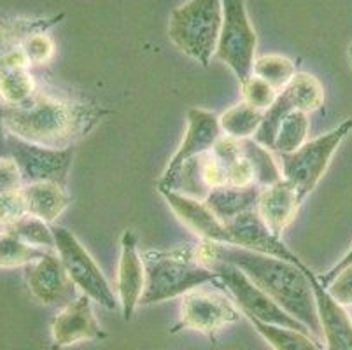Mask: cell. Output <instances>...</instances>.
Instances as JSON below:
<instances>
[{
  "label": "cell",
  "instance_id": "obj_13",
  "mask_svg": "<svg viewBox=\"0 0 352 350\" xmlns=\"http://www.w3.org/2000/svg\"><path fill=\"white\" fill-rule=\"evenodd\" d=\"M230 233L228 245L242 247V249L254 250L259 254L274 256V258L286 259V261L300 265L302 259L294 254L293 250L287 249L286 243L280 237H275L270 228L265 224L258 210H249L236 216L235 219L226 223Z\"/></svg>",
  "mask_w": 352,
  "mask_h": 350
},
{
  "label": "cell",
  "instance_id": "obj_20",
  "mask_svg": "<svg viewBox=\"0 0 352 350\" xmlns=\"http://www.w3.org/2000/svg\"><path fill=\"white\" fill-rule=\"evenodd\" d=\"M25 201L30 216L39 217L47 224L54 223L67 210L70 197L65 188L56 182H34L23 186Z\"/></svg>",
  "mask_w": 352,
  "mask_h": 350
},
{
  "label": "cell",
  "instance_id": "obj_28",
  "mask_svg": "<svg viewBox=\"0 0 352 350\" xmlns=\"http://www.w3.org/2000/svg\"><path fill=\"white\" fill-rule=\"evenodd\" d=\"M240 146H242V154L249 160L252 170H254L256 184L259 188H267V186L283 181V172L274 162L267 147L258 144L254 139L240 140Z\"/></svg>",
  "mask_w": 352,
  "mask_h": 350
},
{
  "label": "cell",
  "instance_id": "obj_8",
  "mask_svg": "<svg viewBox=\"0 0 352 350\" xmlns=\"http://www.w3.org/2000/svg\"><path fill=\"white\" fill-rule=\"evenodd\" d=\"M54 237V250L62 259L67 274L82 294L89 296L107 310H118L120 300L114 296L100 266L95 263L88 250L81 245L72 231L63 226H51Z\"/></svg>",
  "mask_w": 352,
  "mask_h": 350
},
{
  "label": "cell",
  "instance_id": "obj_22",
  "mask_svg": "<svg viewBox=\"0 0 352 350\" xmlns=\"http://www.w3.org/2000/svg\"><path fill=\"white\" fill-rule=\"evenodd\" d=\"M256 331L263 336L265 342L274 350H322L321 343L314 338L312 335L289 329V327L277 326V324H268L263 320H258L254 317H248Z\"/></svg>",
  "mask_w": 352,
  "mask_h": 350
},
{
  "label": "cell",
  "instance_id": "obj_10",
  "mask_svg": "<svg viewBox=\"0 0 352 350\" xmlns=\"http://www.w3.org/2000/svg\"><path fill=\"white\" fill-rule=\"evenodd\" d=\"M9 156L16 162L25 184L34 182H56L67 186L69 170L72 165L74 149H51L21 140L8 133Z\"/></svg>",
  "mask_w": 352,
  "mask_h": 350
},
{
  "label": "cell",
  "instance_id": "obj_40",
  "mask_svg": "<svg viewBox=\"0 0 352 350\" xmlns=\"http://www.w3.org/2000/svg\"><path fill=\"white\" fill-rule=\"evenodd\" d=\"M349 314H351V317H352V307H351V312H349Z\"/></svg>",
  "mask_w": 352,
  "mask_h": 350
},
{
  "label": "cell",
  "instance_id": "obj_16",
  "mask_svg": "<svg viewBox=\"0 0 352 350\" xmlns=\"http://www.w3.org/2000/svg\"><path fill=\"white\" fill-rule=\"evenodd\" d=\"M302 270L309 277L312 285L316 307H318L319 322H321L322 338H324L326 350H352V317L345 310L344 305L338 303L328 289L319 282L318 274L303 263Z\"/></svg>",
  "mask_w": 352,
  "mask_h": 350
},
{
  "label": "cell",
  "instance_id": "obj_11",
  "mask_svg": "<svg viewBox=\"0 0 352 350\" xmlns=\"http://www.w3.org/2000/svg\"><path fill=\"white\" fill-rule=\"evenodd\" d=\"M25 278L32 296L47 307L63 308L78 298V287L67 274L56 250H50L25 266Z\"/></svg>",
  "mask_w": 352,
  "mask_h": 350
},
{
  "label": "cell",
  "instance_id": "obj_6",
  "mask_svg": "<svg viewBox=\"0 0 352 350\" xmlns=\"http://www.w3.org/2000/svg\"><path fill=\"white\" fill-rule=\"evenodd\" d=\"M352 131V120H345L335 130L321 135L318 139L307 140L298 151L280 154L283 179L289 182L302 201L316 189L328 170L333 154L337 153L342 140Z\"/></svg>",
  "mask_w": 352,
  "mask_h": 350
},
{
  "label": "cell",
  "instance_id": "obj_3",
  "mask_svg": "<svg viewBox=\"0 0 352 350\" xmlns=\"http://www.w3.org/2000/svg\"><path fill=\"white\" fill-rule=\"evenodd\" d=\"M146 287L139 305H153L184 296L188 291L209 282L221 285L212 270L201 265L197 245H181L172 250L142 252Z\"/></svg>",
  "mask_w": 352,
  "mask_h": 350
},
{
  "label": "cell",
  "instance_id": "obj_7",
  "mask_svg": "<svg viewBox=\"0 0 352 350\" xmlns=\"http://www.w3.org/2000/svg\"><path fill=\"white\" fill-rule=\"evenodd\" d=\"M223 25L214 56L232 69L239 83L252 76L258 35L249 19L245 0H221Z\"/></svg>",
  "mask_w": 352,
  "mask_h": 350
},
{
  "label": "cell",
  "instance_id": "obj_31",
  "mask_svg": "<svg viewBox=\"0 0 352 350\" xmlns=\"http://www.w3.org/2000/svg\"><path fill=\"white\" fill-rule=\"evenodd\" d=\"M240 93L245 104L263 112L277 100V95H279L277 89L256 76H249L245 81L240 83Z\"/></svg>",
  "mask_w": 352,
  "mask_h": 350
},
{
  "label": "cell",
  "instance_id": "obj_29",
  "mask_svg": "<svg viewBox=\"0 0 352 350\" xmlns=\"http://www.w3.org/2000/svg\"><path fill=\"white\" fill-rule=\"evenodd\" d=\"M309 135V114L303 111H291L280 123L274 149L280 154H289L298 151L307 142Z\"/></svg>",
  "mask_w": 352,
  "mask_h": 350
},
{
  "label": "cell",
  "instance_id": "obj_4",
  "mask_svg": "<svg viewBox=\"0 0 352 350\" xmlns=\"http://www.w3.org/2000/svg\"><path fill=\"white\" fill-rule=\"evenodd\" d=\"M221 25V0H188L186 4L172 11L168 37L181 53L207 67L216 54Z\"/></svg>",
  "mask_w": 352,
  "mask_h": 350
},
{
  "label": "cell",
  "instance_id": "obj_35",
  "mask_svg": "<svg viewBox=\"0 0 352 350\" xmlns=\"http://www.w3.org/2000/svg\"><path fill=\"white\" fill-rule=\"evenodd\" d=\"M328 293L344 307H352V265L345 266L326 285Z\"/></svg>",
  "mask_w": 352,
  "mask_h": 350
},
{
  "label": "cell",
  "instance_id": "obj_2",
  "mask_svg": "<svg viewBox=\"0 0 352 350\" xmlns=\"http://www.w3.org/2000/svg\"><path fill=\"white\" fill-rule=\"evenodd\" d=\"M104 107L39 91L25 105L0 104V127L18 139L51 149H69L97 127Z\"/></svg>",
  "mask_w": 352,
  "mask_h": 350
},
{
  "label": "cell",
  "instance_id": "obj_19",
  "mask_svg": "<svg viewBox=\"0 0 352 350\" xmlns=\"http://www.w3.org/2000/svg\"><path fill=\"white\" fill-rule=\"evenodd\" d=\"M302 198L287 181H279L275 184L261 188L258 198V214L265 221L275 237L283 239V231L296 219Z\"/></svg>",
  "mask_w": 352,
  "mask_h": 350
},
{
  "label": "cell",
  "instance_id": "obj_24",
  "mask_svg": "<svg viewBox=\"0 0 352 350\" xmlns=\"http://www.w3.org/2000/svg\"><path fill=\"white\" fill-rule=\"evenodd\" d=\"M294 111L314 112L324 104V88L314 76L305 72H296L289 85L284 88Z\"/></svg>",
  "mask_w": 352,
  "mask_h": 350
},
{
  "label": "cell",
  "instance_id": "obj_21",
  "mask_svg": "<svg viewBox=\"0 0 352 350\" xmlns=\"http://www.w3.org/2000/svg\"><path fill=\"white\" fill-rule=\"evenodd\" d=\"M259 193H261L259 186H251V188L221 186V188L212 189L204 201L216 214L217 219L226 224L244 212L256 210Z\"/></svg>",
  "mask_w": 352,
  "mask_h": 350
},
{
  "label": "cell",
  "instance_id": "obj_18",
  "mask_svg": "<svg viewBox=\"0 0 352 350\" xmlns=\"http://www.w3.org/2000/svg\"><path fill=\"white\" fill-rule=\"evenodd\" d=\"M160 193L175 212V216L186 224L195 235H198L206 242L230 243L228 228L223 221L217 219L216 214L206 205V201L184 197L181 193L170 191V189H160Z\"/></svg>",
  "mask_w": 352,
  "mask_h": 350
},
{
  "label": "cell",
  "instance_id": "obj_14",
  "mask_svg": "<svg viewBox=\"0 0 352 350\" xmlns=\"http://www.w3.org/2000/svg\"><path fill=\"white\" fill-rule=\"evenodd\" d=\"M219 118L214 112L204 111V109H190L188 111V130L184 135V140L179 146L174 158L166 165L162 179L158 182V188L166 186V182L174 177V173L181 168L190 160L197 158L200 154L209 153L214 147L216 140L221 137Z\"/></svg>",
  "mask_w": 352,
  "mask_h": 350
},
{
  "label": "cell",
  "instance_id": "obj_1",
  "mask_svg": "<svg viewBox=\"0 0 352 350\" xmlns=\"http://www.w3.org/2000/svg\"><path fill=\"white\" fill-rule=\"evenodd\" d=\"M197 249L200 256H209V258L230 263L242 270L291 317L309 327L314 338L319 343L324 342L312 285L302 270L303 261L300 265H294L286 259L259 254L254 250L228 245V243L206 242V240H201Z\"/></svg>",
  "mask_w": 352,
  "mask_h": 350
},
{
  "label": "cell",
  "instance_id": "obj_32",
  "mask_svg": "<svg viewBox=\"0 0 352 350\" xmlns=\"http://www.w3.org/2000/svg\"><path fill=\"white\" fill-rule=\"evenodd\" d=\"M28 214L23 188L0 195V230L11 228Z\"/></svg>",
  "mask_w": 352,
  "mask_h": 350
},
{
  "label": "cell",
  "instance_id": "obj_9",
  "mask_svg": "<svg viewBox=\"0 0 352 350\" xmlns=\"http://www.w3.org/2000/svg\"><path fill=\"white\" fill-rule=\"evenodd\" d=\"M217 289L195 287L182 296L181 303V320L174 327L179 331L182 327L200 331L210 340L216 342V335L226 324L236 322L240 319V310L230 300L228 293Z\"/></svg>",
  "mask_w": 352,
  "mask_h": 350
},
{
  "label": "cell",
  "instance_id": "obj_23",
  "mask_svg": "<svg viewBox=\"0 0 352 350\" xmlns=\"http://www.w3.org/2000/svg\"><path fill=\"white\" fill-rule=\"evenodd\" d=\"M263 111L251 107L245 102L230 107L219 116L221 131L233 139H252L263 121Z\"/></svg>",
  "mask_w": 352,
  "mask_h": 350
},
{
  "label": "cell",
  "instance_id": "obj_15",
  "mask_svg": "<svg viewBox=\"0 0 352 350\" xmlns=\"http://www.w3.org/2000/svg\"><path fill=\"white\" fill-rule=\"evenodd\" d=\"M91 301H94L91 298L81 293L76 300L65 305L58 316L51 320L53 349H63L85 340L107 338V333L95 319Z\"/></svg>",
  "mask_w": 352,
  "mask_h": 350
},
{
  "label": "cell",
  "instance_id": "obj_34",
  "mask_svg": "<svg viewBox=\"0 0 352 350\" xmlns=\"http://www.w3.org/2000/svg\"><path fill=\"white\" fill-rule=\"evenodd\" d=\"M226 170V186H232V188H251L256 184L254 170H252L251 163L245 158L244 154H240L235 162H232L230 165L225 166Z\"/></svg>",
  "mask_w": 352,
  "mask_h": 350
},
{
  "label": "cell",
  "instance_id": "obj_17",
  "mask_svg": "<svg viewBox=\"0 0 352 350\" xmlns=\"http://www.w3.org/2000/svg\"><path fill=\"white\" fill-rule=\"evenodd\" d=\"M146 287V270L142 254L139 252L137 237L132 230H126L121 237V254L118 266V300H120L123 319H132L139 307Z\"/></svg>",
  "mask_w": 352,
  "mask_h": 350
},
{
  "label": "cell",
  "instance_id": "obj_26",
  "mask_svg": "<svg viewBox=\"0 0 352 350\" xmlns=\"http://www.w3.org/2000/svg\"><path fill=\"white\" fill-rule=\"evenodd\" d=\"M296 74L293 60L283 54H261L256 56L252 65V76L263 79L277 91H283Z\"/></svg>",
  "mask_w": 352,
  "mask_h": 350
},
{
  "label": "cell",
  "instance_id": "obj_39",
  "mask_svg": "<svg viewBox=\"0 0 352 350\" xmlns=\"http://www.w3.org/2000/svg\"><path fill=\"white\" fill-rule=\"evenodd\" d=\"M349 62H351V69H352V44L349 46Z\"/></svg>",
  "mask_w": 352,
  "mask_h": 350
},
{
  "label": "cell",
  "instance_id": "obj_5",
  "mask_svg": "<svg viewBox=\"0 0 352 350\" xmlns=\"http://www.w3.org/2000/svg\"><path fill=\"white\" fill-rule=\"evenodd\" d=\"M198 259H200L201 265H206L207 268H210L217 275V278L223 284V289L230 294V298H233L236 307L240 308V312L244 314L245 317H254V319L263 320V322L277 324V326L289 327V329H296V331L310 335L309 327L303 326L294 317H291L284 308L275 303L265 291H261L235 265L200 254H198Z\"/></svg>",
  "mask_w": 352,
  "mask_h": 350
},
{
  "label": "cell",
  "instance_id": "obj_37",
  "mask_svg": "<svg viewBox=\"0 0 352 350\" xmlns=\"http://www.w3.org/2000/svg\"><path fill=\"white\" fill-rule=\"evenodd\" d=\"M349 265H352V249L349 250L347 254L344 256V258L340 259V261L337 263V265L335 266H331V268L328 270V272H326V274H322V275H318V278H319V282H321L322 285H328L329 282L333 281V278H335V275L338 274V272H340L342 268H345V266H349Z\"/></svg>",
  "mask_w": 352,
  "mask_h": 350
},
{
  "label": "cell",
  "instance_id": "obj_27",
  "mask_svg": "<svg viewBox=\"0 0 352 350\" xmlns=\"http://www.w3.org/2000/svg\"><path fill=\"white\" fill-rule=\"evenodd\" d=\"M50 250L37 249L16 237L11 230H0V268H21L39 259Z\"/></svg>",
  "mask_w": 352,
  "mask_h": 350
},
{
  "label": "cell",
  "instance_id": "obj_25",
  "mask_svg": "<svg viewBox=\"0 0 352 350\" xmlns=\"http://www.w3.org/2000/svg\"><path fill=\"white\" fill-rule=\"evenodd\" d=\"M39 93V86L30 69L0 74V104L25 105Z\"/></svg>",
  "mask_w": 352,
  "mask_h": 350
},
{
  "label": "cell",
  "instance_id": "obj_30",
  "mask_svg": "<svg viewBox=\"0 0 352 350\" xmlns=\"http://www.w3.org/2000/svg\"><path fill=\"white\" fill-rule=\"evenodd\" d=\"M6 230H11L16 237H20L28 245L43 250H54L53 230L46 221L39 219V217L27 214L18 223L12 224L11 228H6Z\"/></svg>",
  "mask_w": 352,
  "mask_h": 350
},
{
  "label": "cell",
  "instance_id": "obj_36",
  "mask_svg": "<svg viewBox=\"0 0 352 350\" xmlns=\"http://www.w3.org/2000/svg\"><path fill=\"white\" fill-rule=\"evenodd\" d=\"M25 186L21 172L11 156H0V195L18 191Z\"/></svg>",
  "mask_w": 352,
  "mask_h": 350
},
{
  "label": "cell",
  "instance_id": "obj_33",
  "mask_svg": "<svg viewBox=\"0 0 352 350\" xmlns=\"http://www.w3.org/2000/svg\"><path fill=\"white\" fill-rule=\"evenodd\" d=\"M23 51L30 65H46L54 56V43L47 32H37L25 41Z\"/></svg>",
  "mask_w": 352,
  "mask_h": 350
},
{
  "label": "cell",
  "instance_id": "obj_38",
  "mask_svg": "<svg viewBox=\"0 0 352 350\" xmlns=\"http://www.w3.org/2000/svg\"><path fill=\"white\" fill-rule=\"evenodd\" d=\"M0 156H9V146H8V131L0 127Z\"/></svg>",
  "mask_w": 352,
  "mask_h": 350
},
{
  "label": "cell",
  "instance_id": "obj_12",
  "mask_svg": "<svg viewBox=\"0 0 352 350\" xmlns=\"http://www.w3.org/2000/svg\"><path fill=\"white\" fill-rule=\"evenodd\" d=\"M63 12L51 18H14L0 16V74L32 69L23 44L30 35L47 32L63 19Z\"/></svg>",
  "mask_w": 352,
  "mask_h": 350
}]
</instances>
